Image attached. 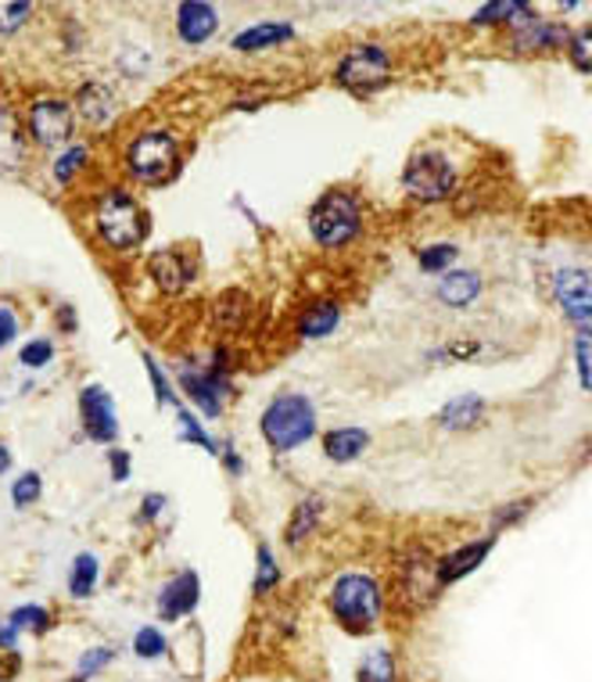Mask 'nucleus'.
<instances>
[{
    "mask_svg": "<svg viewBox=\"0 0 592 682\" xmlns=\"http://www.w3.org/2000/svg\"><path fill=\"white\" fill-rule=\"evenodd\" d=\"M518 8H521L518 0H496V4H484V8L474 14V22H478V26L510 22V19H513V11H518Z\"/></svg>",
    "mask_w": 592,
    "mask_h": 682,
    "instance_id": "2f4dec72",
    "label": "nucleus"
},
{
    "mask_svg": "<svg viewBox=\"0 0 592 682\" xmlns=\"http://www.w3.org/2000/svg\"><path fill=\"white\" fill-rule=\"evenodd\" d=\"M568 51H571V62L579 72H589V29H582V33H574L568 40Z\"/></svg>",
    "mask_w": 592,
    "mask_h": 682,
    "instance_id": "c9c22d12",
    "label": "nucleus"
},
{
    "mask_svg": "<svg viewBox=\"0 0 592 682\" xmlns=\"http://www.w3.org/2000/svg\"><path fill=\"white\" fill-rule=\"evenodd\" d=\"M109 661H112V650H109V647H94V650H90V654H83V661H80V679H90L98 669H104Z\"/></svg>",
    "mask_w": 592,
    "mask_h": 682,
    "instance_id": "e433bc0d",
    "label": "nucleus"
},
{
    "mask_svg": "<svg viewBox=\"0 0 592 682\" xmlns=\"http://www.w3.org/2000/svg\"><path fill=\"white\" fill-rule=\"evenodd\" d=\"M478 292H481V281L467 269H452V273H446L442 281H438V298H442L446 306H452V309H467L470 302L478 298Z\"/></svg>",
    "mask_w": 592,
    "mask_h": 682,
    "instance_id": "a211bd4d",
    "label": "nucleus"
},
{
    "mask_svg": "<svg viewBox=\"0 0 592 682\" xmlns=\"http://www.w3.org/2000/svg\"><path fill=\"white\" fill-rule=\"evenodd\" d=\"M14 335H19V324H14V316L8 309H0V345H8Z\"/></svg>",
    "mask_w": 592,
    "mask_h": 682,
    "instance_id": "a19ab883",
    "label": "nucleus"
},
{
    "mask_svg": "<svg viewBox=\"0 0 592 682\" xmlns=\"http://www.w3.org/2000/svg\"><path fill=\"white\" fill-rule=\"evenodd\" d=\"M151 277H155V284L162 287V292L176 295L194 281V269L180 252H162V255L151 259Z\"/></svg>",
    "mask_w": 592,
    "mask_h": 682,
    "instance_id": "2eb2a0df",
    "label": "nucleus"
},
{
    "mask_svg": "<svg viewBox=\"0 0 592 682\" xmlns=\"http://www.w3.org/2000/svg\"><path fill=\"white\" fill-rule=\"evenodd\" d=\"M402 184L420 202H442L452 194V187H457V170H452V162L446 155H438V151H423V155H417L406 165Z\"/></svg>",
    "mask_w": 592,
    "mask_h": 682,
    "instance_id": "423d86ee",
    "label": "nucleus"
},
{
    "mask_svg": "<svg viewBox=\"0 0 592 682\" xmlns=\"http://www.w3.org/2000/svg\"><path fill=\"white\" fill-rule=\"evenodd\" d=\"M579 377L582 388H589V330H579Z\"/></svg>",
    "mask_w": 592,
    "mask_h": 682,
    "instance_id": "ea45409f",
    "label": "nucleus"
},
{
    "mask_svg": "<svg viewBox=\"0 0 592 682\" xmlns=\"http://www.w3.org/2000/svg\"><path fill=\"white\" fill-rule=\"evenodd\" d=\"M37 496H40V475H22L19 481L11 485V499H14V507H29V503H37Z\"/></svg>",
    "mask_w": 592,
    "mask_h": 682,
    "instance_id": "72a5a7b5",
    "label": "nucleus"
},
{
    "mask_svg": "<svg viewBox=\"0 0 592 682\" xmlns=\"http://www.w3.org/2000/svg\"><path fill=\"white\" fill-rule=\"evenodd\" d=\"M216 8L202 4V0H187L180 4L176 11V29H180V40L184 43H205L212 33H216Z\"/></svg>",
    "mask_w": 592,
    "mask_h": 682,
    "instance_id": "ddd939ff",
    "label": "nucleus"
},
{
    "mask_svg": "<svg viewBox=\"0 0 592 682\" xmlns=\"http://www.w3.org/2000/svg\"><path fill=\"white\" fill-rule=\"evenodd\" d=\"M356 682H399V664H395L391 650L388 647L367 650L356 669Z\"/></svg>",
    "mask_w": 592,
    "mask_h": 682,
    "instance_id": "412c9836",
    "label": "nucleus"
},
{
    "mask_svg": "<svg viewBox=\"0 0 592 682\" xmlns=\"http://www.w3.org/2000/svg\"><path fill=\"white\" fill-rule=\"evenodd\" d=\"M557 287V302L564 309L579 330L589 327V316H592V292H589V273L585 269H560L553 277Z\"/></svg>",
    "mask_w": 592,
    "mask_h": 682,
    "instance_id": "1a4fd4ad",
    "label": "nucleus"
},
{
    "mask_svg": "<svg viewBox=\"0 0 592 682\" xmlns=\"http://www.w3.org/2000/svg\"><path fill=\"white\" fill-rule=\"evenodd\" d=\"M197 600H202V579H197L194 571H180L162 586L159 614H162V621H180L197 608Z\"/></svg>",
    "mask_w": 592,
    "mask_h": 682,
    "instance_id": "9b49d317",
    "label": "nucleus"
},
{
    "mask_svg": "<svg viewBox=\"0 0 592 682\" xmlns=\"http://www.w3.org/2000/svg\"><path fill=\"white\" fill-rule=\"evenodd\" d=\"M94 220H98L101 237L109 241L112 248H119V252H126V248H133V245H141V241H144V231H147L141 205H136L133 194L119 191V187H112V191H104V194H101L98 216H94Z\"/></svg>",
    "mask_w": 592,
    "mask_h": 682,
    "instance_id": "7ed1b4c3",
    "label": "nucleus"
},
{
    "mask_svg": "<svg viewBox=\"0 0 592 682\" xmlns=\"http://www.w3.org/2000/svg\"><path fill=\"white\" fill-rule=\"evenodd\" d=\"M29 19L25 0H0V33H14Z\"/></svg>",
    "mask_w": 592,
    "mask_h": 682,
    "instance_id": "7c9ffc66",
    "label": "nucleus"
},
{
    "mask_svg": "<svg viewBox=\"0 0 592 682\" xmlns=\"http://www.w3.org/2000/svg\"><path fill=\"white\" fill-rule=\"evenodd\" d=\"M330 611L341 621V629L348 632H370L381 621V589L370 574H341L330 586Z\"/></svg>",
    "mask_w": 592,
    "mask_h": 682,
    "instance_id": "f257e3e1",
    "label": "nucleus"
},
{
    "mask_svg": "<svg viewBox=\"0 0 592 682\" xmlns=\"http://www.w3.org/2000/svg\"><path fill=\"white\" fill-rule=\"evenodd\" d=\"M176 420H180V435H184L187 442H197V446H202V449H208L212 457H216L220 449H216V442H212V438H208V435L202 431V424H197V420H194L191 414H184V409H180V417H176Z\"/></svg>",
    "mask_w": 592,
    "mask_h": 682,
    "instance_id": "473e14b6",
    "label": "nucleus"
},
{
    "mask_svg": "<svg viewBox=\"0 0 592 682\" xmlns=\"http://www.w3.org/2000/svg\"><path fill=\"white\" fill-rule=\"evenodd\" d=\"M83 159H86V147H69L62 159H58V165H54V176H58V184H69L72 180V173L80 170L83 165Z\"/></svg>",
    "mask_w": 592,
    "mask_h": 682,
    "instance_id": "f704fd0d",
    "label": "nucleus"
},
{
    "mask_svg": "<svg viewBox=\"0 0 592 682\" xmlns=\"http://www.w3.org/2000/svg\"><path fill=\"white\" fill-rule=\"evenodd\" d=\"M309 231L324 248H341L359 234V202L348 191H327L309 212Z\"/></svg>",
    "mask_w": 592,
    "mask_h": 682,
    "instance_id": "20e7f679",
    "label": "nucleus"
},
{
    "mask_svg": "<svg viewBox=\"0 0 592 682\" xmlns=\"http://www.w3.org/2000/svg\"><path fill=\"white\" fill-rule=\"evenodd\" d=\"M144 363H147V374H151V381H155V399L159 403H173V391H170V381H165L162 377V370H159V363L151 359V356H144Z\"/></svg>",
    "mask_w": 592,
    "mask_h": 682,
    "instance_id": "58836bf2",
    "label": "nucleus"
},
{
    "mask_svg": "<svg viewBox=\"0 0 592 682\" xmlns=\"http://www.w3.org/2000/svg\"><path fill=\"white\" fill-rule=\"evenodd\" d=\"M29 130H33V136L40 144H62L69 130H72V109L65 101H37L33 112H29Z\"/></svg>",
    "mask_w": 592,
    "mask_h": 682,
    "instance_id": "f8f14e48",
    "label": "nucleus"
},
{
    "mask_svg": "<svg viewBox=\"0 0 592 682\" xmlns=\"http://www.w3.org/2000/svg\"><path fill=\"white\" fill-rule=\"evenodd\" d=\"M338 320H341L338 302H316V306H309L306 313H302L298 335L302 338H327L330 330L338 327Z\"/></svg>",
    "mask_w": 592,
    "mask_h": 682,
    "instance_id": "4be33fe9",
    "label": "nucleus"
},
{
    "mask_svg": "<svg viewBox=\"0 0 592 682\" xmlns=\"http://www.w3.org/2000/svg\"><path fill=\"white\" fill-rule=\"evenodd\" d=\"M51 356H54L51 342H29L22 348V363H25V367H43V363H48Z\"/></svg>",
    "mask_w": 592,
    "mask_h": 682,
    "instance_id": "4c0bfd02",
    "label": "nucleus"
},
{
    "mask_svg": "<svg viewBox=\"0 0 592 682\" xmlns=\"http://www.w3.org/2000/svg\"><path fill=\"white\" fill-rule=\"evenodd\" d=\"M80 409H83V424H86V435L94 438V442H112L119 435V424H115V403L104 388L90 385L83 388L80 396Z\"/></svg>",
    "mask_w": 592,
    "mask_h": 682,
    "instance_id": "9d476101",
    "label": "nucleus"
},
{
    "mask_svg": "<svg viewBox=\"0 0 592 682\" xmlns=\"http://www.w3.org/2000/svg\"><path fill=\"white\" fill-rule=\"evenodd\" d=\"M184 388H187V396L202 406V414L205 417H220L223 414V381H220V374L212 370V374H184Z\"/></svg>",
    "mask_w": 592,
    "mask_h": 682,
    "instance_id": "dca6fc26",
    "label": "nucleus"
},
{
    "mask_svg": "<svg viewBox=\"0 0 592 682\" xmlns=\"http://www.w3.org/2000/svg\"><path fill=\"white\" fill-rule=\"evenodd\" d=\"M295 29L287 22H259V26H248L245 33H237L231 48L234 51H266V48H277V43L292 40Z\"/></svg>",
    "mask_w": 592,
    "mask_h": 682,
    "instance_id": "f3484780",
    "label": "nucleus"
},
{
    "mask_svg": "<svg viewBox=\"0 0 592 682\" xmlns=\"http://www.w3.org/2000/svg\"><path fill=\"white\" fill-rule=\"evenodd\" d=\"M8 464H11V452H8V446H0V475L8 471Z\"/></svg>",
    "mask_w": 592,
    "mask_h": 682,
    "instance_id": "c03bdc74",
    "label": "nucleus"
},
{
    "mask_svg": "<svg viewBox=\"0 0 592 682\" xmlns=\"http://www.w3.org/2000/svg\"><path fill=\"white\" fill-rule=\"evenodd\" d=\"M280 582V568L273 564V553L266 550V546H259V574H255V597H266L269 589H277Z\"/></svg>",
    "mask_w": 592,
    "mask_h": 682,
    "instance_id": "c85d7f7f",
    "label": "nucleus"
},
{
    "mask_svg": "<svg viewBox=\"0 0 592 682\" xmlns=\"http://www.w3.org/2000/svg\"><path fill=\"white\" fill-rule=\"evenodd\" d=\"M72 682H86V679H80V675H75V679H72Z\"/></svg>",
    "mask_w": 592,
    "mask_h": 682,
    "instance_id": "a18cd8bd",
    "label": "nucleus"
},
{
    "mask_svg": "<svg viewBox=\"0 0 592 682\" xmlns=\"http://www.w3.org/2000/svg\"><path fill=\"white\" fill-rule=\"evenodd\" d=\"M513 43H518V51H545V48H560V43H568V33L553 22H545L542 14H535L528 4H521L513 11Z\"/></svg>",
    "mask_w": 592,
    "mask_h": 682,
    "instance_id": "6e6552de",
    "label": "nucleus"
},
{
    "mask_svg": "<svg viewBox=\"0 0 592 682\" xmlns=\"http://www.w3.org/2000/svg\"><path fill=\"white\" fill-rule=\"evenodd\" d=\"M165 650H170V640H165L162 629H155V625H144L141 632L133 635V654H136V658L155 661V658L165 654Z\"/></svg>",
    "mask_w": 592,
    "mask_h": 682,
    "instance_id": "a878e982",
    "label": "nucleus"
},
{
    "mask_svg": "<svg viewBox=\"0 0 592 682\" xmlns=\"http://www.w3.org/2000/svg\"><path fill=\"white\" fill-rule=\"evenodd\" d=\"M481 409H484V403L478 396H457L442 414H438V420H442L446 428H470V424H478Z\"/></svg>",
    "mask_w": 592,
    "mask_h": 682,
    "instance_id": "b1692460",
    "label": "nucleus"
},
{
    "mask_svg": "<svg viewBox=\"0 0 592 682\" xmlns=\"http://www.w3.org/2000/svg\"><path fill=\"white\" fill-rule=\"evenodd\" d=\"M316 513H320V503H316V499L302 503V507L295 510V521L287 525V542L298 546L302 539H306V536L313 532V525H316Z\"/></svg>",
    "mask_w": 592,
    "mask_h": 682,
    "instance_id": "bb28decb",
    "label": "nucleus"
},
{
    "mask_svg": "<svg viewBox=\"0 0 592 682\" xmlns=\"http://www.w3.org/2000/svg\"><path fill=\"white\" fill-rule=\"evenodd\" d=\"M22 155H25V144H22L19 119H14L8 109H0V173L19 170Z\"/></svg>",
    "mask_w": 592,
    "mask_h": 682,
    "instance_id": "6ab92c4d",
    "label": "nucleus"
},
{
    "mask_svg": "<svg viewBox=\"0 0 592 682\" xmlns=\"http://www.w3.org/2000/svg\"><path fill=\"white\" fill-rule=\"evenodd\" d=\"M457 248L452 245H431V248H420V269L428 273H449V266L457 263Z\"/></svg>",
    "mask_w": 592,
    "mask_h": 682,
    "instance_id": "cd10ccee",
    "label": "nucleus"
},
{
    "mask_svg": "<svg viewBox=\"0 0 592 682\" xmlns=\"http://www.w3.org/2000/svg\"><path fill=\"white\" fill-rule=\"evenodd\" d=\"M112 471H115V481H123V478L130 475V457H126L123 449L112 452Z\"/></svg>",
    "mask_w": 592,
    "mask_h": 682,
    "instance_id": "79ce46f5",
    "label": "nucleus"
},
{
    "mask_svg": "<svg viewBox=\"0 0 592 682\" xmlns=\"http://www.w3.org/2000/svg\"><path fill=\"white\" fill-rule=\"evenodd\" d=\"M162 507H165V499H162V496H147V499H144V518L151 521Z\"/></svg>",
    "mask_w": 592,
    "mask_h": 682,
    "instance_id": "37998d69",
    "label": "nucleus"
},
{
    "mask_svg": "<svg viewBox=\"0 0 592 682\" xmlns=\"http://www.w3.org/2000/svg\"><path fill=\"white\" fill-rule=\"evenodd\" d=\"M94 582H98V560L94 553H80L72 560V571H69V593L83 600L94 593Z\"/></svg>",
    "mask_w": 592,
    "mask_h": 682,
    "instance_id": "393cba45",
    "label": "nucleus"
},
{
    "mask_svg": "<svg viewBox=\"0 0 592 682\" xmlns=\"http://www.w3.org/2000/svg\"><path fill=\"white\" fill-rule=\"evenodd\" d=\"M388 69H391V58L381 43H359L353 48L338 65V83L356 90V94H370V90L385 86L388 83Z\"/></svg>",
    "mask_w": 592,
    "mask_h": 682,
    "instance_id": "0eeeda50",
    "label": "nucleus"
},
{
    "mask_svg": "<svg viewBox=\"0 0 592 682\" xmlns=\"http://www.w3.org/2000/svg\"><path fill=\"white\" fill-rule=\"evenodd\" d=\"M51 618L43 608H19L11 614V632H22V629H33V632H48Z\"/></svg>",
    "mask_w": 592,
    "mask_h": 682,
    "instance_id": "c756f323",
    "label": "nucleus"
},
{
    "mask_svg": "<svg viewBox=\"0 0 592 682\" xmlns=\"http://www.w3.org/2000/svg\"><path fill=\"white\" fill-rule=\"evenodd\" d=\"M492 542H496V539L467 542V546H460L457 553L442 557V560H438V568H435V579H438V582H460L463 574H470V571H474V568L481 564L484 557H489Z\"/></svg>",
    "mask_w": 592,
    "mask_h": 682,
    "instance_id": "4468645a",
    "label": "nucleus"
},
{
    "mask_svg": "<svg viewBox=\"0 0 592 682\" xmlns=\"http://www.w3.org/2000/svg\"><path fill=\"white\" fill-rule=\"evenodd\" d=\"M180 165L176 141L165 130H144L126 151V170L141 180V184H162L170 180Z\"/></svg>",
    "mask_w": 592,
    "mask_h": 682,
    "instance_id": "39448f33",
    "label": "nucleus"
},
{
    "mask_svg": "<svg viewBox=\"0 0 592 682\" xmlns=\"http://www.w3.org/2000/svg\"><path fill=\"white\" fill-rule=\"evenodd\" d=\"M313 431H316V409L306 396H277L266 406L263 435L277 452L309 442Z\"/></svg>",
    "mask_w": 592,
    "mask_h": 682,
    "instance_id": "f03ea898",
    "label": "nucleus"
},
{
    "mask_svg": "<svg viewBox=\"0 0 592 682\" xmlns=\"http://www.w3.org/2000/svg\"><path fill=\"white\" fill-rule=\"evenodd\" d=\"M367 446H370V435L363 431V428H338V431H330V435L324 438V449H327V457H330L334 464L356 460Z\"/></svg>",
    "mask_w": 592,
    "mask_h": 682,
    "instance_id": "aec40b11",
    "label": "nucleus"
},
{
    "mask_svg": "<svg viewBox=\"0 0 592 682\" xmlns=\"http://www.w3.org/2000/svg\"><path fill=\"white\" fill-rule=\"evenodd\" d=\"M80 112H83L86 123H94V126L109 123V119H112V94L104 86H98V83L83 86L80 90Z\"/></svg>",
    "mask_w": 592,
    "mask_h": 682,
    "instance_id": "5701e85b",
    "label": "nucleus"
}]
</instances>
